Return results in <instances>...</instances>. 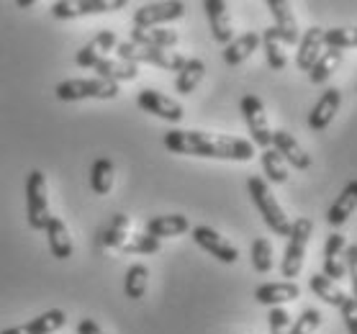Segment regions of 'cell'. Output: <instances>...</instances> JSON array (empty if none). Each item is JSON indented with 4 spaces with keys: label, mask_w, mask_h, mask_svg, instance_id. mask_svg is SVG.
Returning <instances> with one entry per match:
<instances>
[{
    "label": "cell",
    "mask_w": 357,
    "mask_h": 334,
    "mask_svg": "<svg viewBox=\"0 0 357 334\" xmlns=\"http://www.w3.org/2000/svg\"><path fill=\"white\" fill-rule=\"evenodd\" d=\"M203 10H206V18H208V26H211L213 41L219 44H231L234 41V26H231V16H229V6L224 0H206L203 3Z\"/></svg>",
    "instance_id": "obj_14"
},
{
    "label": "cell",
    "mask_w": 357,
    "mask_h": 334,
    "mask_svg": "<svg viewBox=\"0 0 357 334\" xmlns=\"http://www.w3.org/2000/svg\"><path fill=\"white\" fill-rule=\"evenodd\" d=\"M268 324H270V334H283V332H288L291 317H288V311H285L283 306H275V309H270V314H268Z\"/></svg>",
    "instance_id": "obj_39"
},
{
    "label": "cell",
    "mask_w": 357,
    "mask_h": 334,
    "mask_svg": "<svg viewBox=\"0 0 357 334\" xmlns=\"http://www.w3.org/2000/svg\"><path fill=\"white\" fill-rule=\"evenodd\" d=\"M344 265H347V275L352 283V298L357 301V245H349L344 250Z\"/></svg>",
    "instance_id": "obj_41"
},
{
    "label": "cell",
    "mask_w": 357,
    "mask_h": 334,
    "mask_svg": "<svg viewBox=\"0 0 357 334\" xmlns=\"http://www.w3.org/2000/svg\"><path fill=\"white\" fill-rule=\"evenodd\" d=\"M44 231H47L52 255H54L57 260H70L75 252V247H73V236H70V229H67L65 221L59 219V216H52Z\"/></svg>",
    "instance_id": "obj_22"
},
{
    "label": "cell",
    "mask_w": 357,
    "mask_h": 334,
    "mask_svg": "<svg viewBox=\"0 0 357 334\" xmlns=\"http://www.w3.org/2000/svg\"><path fill=\"white\" fill-rule=\"evenodd\" d=\"M301 296V288L296 280H283V283H262L257 291H255V298L257 303L262 306H270V309H275V306H283L288 301H296Z\"/></svg>",
    "instance_id": "obj_19"
},
{
    "label": "cell",
    "mask_w": 357,
    "mask_h": 334,
    "mask_svg": "<svg viewBox=\"0 0 357 334\" xmlns=\"http://www.w3.org/2000/svg\"><path fill=\"white\" fill-rule=\"evenodd\" d=\"M49 219L52 211H49L47 175L41 170H31L26 180V221L33 231H44Z\"/></svg>",
    "instance_id": "obj_5"
},
{
    "label": "cell",
    "mask_w": 357,
    "mask_h": 334,
    "mask_svg": "<svg viewBox=\"0 0 357 334\" xmlns=\"http://www.w3.org/2000/svg\"><path fill=\"white\" fill-rule=\"evenodd\" d=\"M119 93H121V88L116 82L100 80V77H96V80H62L54 88V96L59 100H114Z\"/></svg>",
    "instance_id": "obj_6"
},
{
    "label": "cell",
    "mask_w": 357,
    "mask_h": 334,
    "mask_svg": "<svg viewBox=\"0 0 357 334\" xmlns=\"http://www.w3.org/2000/svg\"><path fill=\"white\" fill-rule=\"evenodd\" d=\"M98 73V77L100 80H108V82H119L121 80H137V75H139V67L137 65H131V62H123V59H100L96 67H93Z\"/></svg>",
    "instance_id": "obj_26"
},
{
    "label": "cell",
    "mask_w": 357,
    "mask_h": 334,
    "mask_svg": "<svg viewBox=\"0 0 357 334\" xmlns=\"http://www.w3.org/2000/svg\"><path fill=\"white\" fill-rule=\"evenodd\" d=\"M311 231H314V221L309 216H298L291 224V234H288V245H285L283 262H280V273L283 278L293 280L301 275L303 260H306V247H309Z\"/></svg>",
    "instance_id": "obj_4"
},
{
    "label": "cell",
    "mask_w": 357,
    "mask_h": 334,
    "mask_svg": "<svg viewBox=\"0 0 357 334\" xmlns=\"http://www.w3.org/2000/svg\"><path fill=\"white\" fill-rule=\"evenodd\" d=\"M67 324V314L62 309H49L39 317H33L31 321H26V324H18V326H8V329H3L0 334H54L57 329Z\"/></svg>",
    "instance_id": "obj_16"
},
{
    "label": "cell",
    "mask_w": 357,
    "mask_h": 334,
    "mask_svg": "<svg viewBox=\"0 0 357 334\" xmlns=\"http://www.w3.org/2000/svg\"><path fill=\"white\" fill-rule=\"evenodd\" d=\"M260 41L265 44V59H268L270 70H285L288 57H285V52H283V41L278 39V33H275L273 26L265 29V33H262Z\"/></svg>",
    "instance_id": "obj_32"
},
{
    "label": "cell",
    "mask_w": 357,
    "mask_h": 334,
    "mask_svg": "<svg viewBox=\"0 0 357 334\" xmlns=\"http://www.w3.org/2000/svg\"><path fill=\"white\" fill-rule=\"evenodd\" d=\"M165 147L172 155L190 157H211V160H234V162H250L255 157V144L239 137H224V134H208V131H183L172 129L165 134Z\"/></svg>",
    "instance_id": "obj_1"
},
{
    "label": "cell",
    "mask_w": 357,
    "mask_h": 334,
    "mask_svg": "<svg viewBox=\"0 0 357 334\" xmlns=\"http://www.w3.org/2000/svg\"><path fill=\"white\" fill-rule=\"evenodd\" d=\"M137 106L142 108V111H146V114L157 116V119H165V121H170V123H180L183 116H185V111H183V106H180L178 100L167 98L165 93L152 90V88L139 90Z\"/></svg>",
    "instance_id": "obj_9"
},
{
    "label": "cell",
    "mask_w": 357,
    "mask_h": 334,
    "mask_svg": "<svg viewBox=\"0 0 357 334\" xmlns=\"http://www.w3.org/2000/svg\"><path fill=\"white\" fill-rule=\"evenodd\" d=\"M344 250H347V239L340 231H332L326 236L324 245V275L334 283H340L347 275V265H344Z\"/></svg>",
    "instance_id": "obj_15"
},
{
    "label": "cell",
    "mask_w": 357,
    "mask_h": 334,
    "mask_svg": "<svg viewBox=\"0 0 357 334\" xmlns=\"http://www.w3.org/2000/svg\"><path fill=\"white\" fill-rule=\"evenodd\" d=\"M77 334H106V332L98 326L96 319H80L77 321Z\"/></svg>",
    "instance_id": "obj_42"
},
{
    "label": "cell",
    "mask_w": 357,
    "mask_h": 334,
    "mask_svg": "<svg viewBox=\"0 0 357 334\" xmlns=\"http://www.w3.org/2000/svg\"><path fill=\"white\" fill-rule=\"evenodd\" d=\"M239 111H242V119L252 134V144L260 149H270V144H273V129H270L265 103L250 93V96H244L239 100Z\"/></svg>",
    "instance_id": "obj_7"
},
{
    "label": "cell",
    "mask_w": 357,
    "mask_h": 334,
    "mask_svg": "<svg viewBox=\"0 0 357 334\" xmlns=\"http://www.w3.org/2000/svg\"><path fill=\"white\" fill-rule=\"evenodd\" d=\"M321 324V311L319 309H306L296 319V324L288 329V334H314Z\"/></svg>",
    "instance_id": "obj_38"
},
{
    "label": "cell",
    "mask_w": 357,
    "mask_h": 334,
    "mask_svg": "<svg viewBox=\"0 0 357 334\" xmlns=\"http://www.w3.org/2000/svg\"><path fill=\"white\" fill-rule=\"evenodd\" d=\"M342 106V93L337 88H329L321 93V98L317 100V106L311 108L309 114V129L324 131L329 123L334 121V116Z\"/></svg>",
    "instance_id": "obj_18"
},
{
    "label": "cell",
    "mask_w": 357,
    "mask_h": 334,
    "mask_svg": "<svg viewBox=\"0 0 357 334\" xmlns=\"http://www.w3.org/2000/svg\"><path fill=\"white\" fill-rule=\"evenodd\" d=\"M326 50H352L357 47V29H329L324 31Z\"/></svg>",
    "instance_id": "obj_37"
},
{
    "label": "cell",
    "mask_w": 357,
    "mask_h": 334,
    "mask_svg": "<svg viewBox=\"0 0 357 334\" xmlns=\"http://www.w3.org/2000/svg\"><path fill=\"white\" fill-rule=\"evenodd\" d=\"M146 283H149V268L142 265V262L131 265V268L126 270V278H123V294H126V298H131V301L144 298Z\"/></svg>",
    "instance_id": "obj_30"
},
{
    "label": "cell",
    "mask_w": 357,
    "mask_h": 334,
    "mask_svg": "<svg viewBox=\"0 0 357 334\" xmlns=\"http://www.w3.org/2000/svg\"><path fill=\"white\" fill-rule=\"evenodd\" d=\"M114 178H116L114 162L108 157H98L96 162H93V167H90V188H93V193L96 196H108L111 188H114Z\"/></svg>",
    "instance_id": "obj_28"
},
{
    "label": "cell",
    "mask_w": 357,
    "mask_h": 334,
    "mask_svg": "<svg viewBox=\"0 0 357 334\" xmlns=\"http://www.w3.org/2000/svg\"><path fill=\"white\" fill-rule=\"evenodd\" d=\"M270 147L283 157V162H288L291 167H296V170H309L311 167V155L301 147L298 142H296V137L288 134L285 129L273 131V144H270Z\"/></svg>",
    "instance_id": "obj_13"
},
{
    "label": "cell",
    "mask_w": 357,
    "mask_h": 334,
    "mask_svg": "<svg viewBox=\"0 0 357 334\" xmlns=\"http://www.w3.org/2000/svg\"><path fill=\"white\" fill-rule=\"evenodd\" d=\"M75 16H96V13H114L126 8V0H80L73 3Z\"/></svg>",
    "instance_id": "obj_35"
},
{
    "label": "cell",
    "mask_w": 357,
    "mask_h": 334,
    "mask_svg": "<svg viewBox=\"0 0 357 334\" xmlns=\"http://www.w3.org/2000/svg\"><path fill=\"white\" fill-rule=\"evenodd\" d=\"M268 8L275 18V33L278 39L288 44V47H296L301 41V31H298V21H296V13L291 10V3L285 0H268Z\"/></svg>",
    "instance_id": "obj_12"
},
{
    "label": "cell",
    "mask_w": 357,
    "mask_h": 334,
    "mask_svg": "<svg viewBox=\"0 0 357 334\" xmlns=\"http://www.w3.org/2000/svg\"><path fill=\"white\" fill-rule=\"evenodd\" d=\"M183 13H185V3H178V0L146 3L134 10V29H160V26L183 18Z\"/></svg>",
    "instance_id": "obj_8"
},
{
    "label": "cell",
    "mask_w": 357,
    "mask_h": 334,
    "mask_svg": "<svg viewBox=\"0 0 357 334\" xmlns=\"http://www.w3.org/2000/svg\"><path fill=\"white\" fill-rule=\"evenodd\" d=\"M193 242L201 247V250H206L211 257H216L219 262H224V265H234V262L239 260V250L229 242L227 236H221L219 231L211 229V227H195L193 229Z\"/></svg>",
    "instance_id": "obj_10"
},
{
    "label": "cell",
    "mask_w": 357,
    "mask_h": 334,
    "mask_svg": "<svg viewBox=\"0 0 357 334\" xmlns=\"http://www.w3.org/2000/svg\"><path fill=\"white\" fill-rule=\"evenodd\" d=\"M342 65V52L340 50H324V54L317 59V65L309 70V80L314 85H324L334 73H337V67Z\"/></svg>",
    "instance_id": "obj_31"
},
{
    "label": "cell",
    "mask_w": 357,
    "mask_h": 334,
    "mask_svg": "<svg viewBox=\"0 0 357 334\" xmlns=\"http://www.w3.org/2000/svg\"><path fill=\"white\" fill-rule=\"evenodd\" d=\"M260 162H262V170H265V175H268L270 183H275V185H283L285 180H288V165L283 162V157L278 155L273 147L262 149Z\"/></svg>",
    "instance_id": "obj_33"
},
{
    "label": "cell",
    "mask_w": 357,
    "mask_h": 334,
    "mask_svg": "<svg viewBox=\"0 0 357 334\" xmlns=\"http://www.w3.org/2000/svg\"><path fill=\"white\" fill-rule=\"evenodd\" d=\"M160 247H162V242L155 239V236L131 234L129 239L123 242L121 252H126V255H155V252H160Z\"/></svg>",
    "instance_id": "obj_36"
},
{
    "label": "cell",
    "mask_w": 357,
    "mask_h": 334,
    "mask_svg": "<svg viewBox=\"0 0 357 334\" xmlns=\"http://www.w3.org/2000/svg\"><path fill=\"white\" fill-rule=\"evenodd\" d=\"M250 255H252V268H255V273L265 275V273L273 270V245H270L268 236H257L252 242Z\"/></svg>",
    "instance_id": "obj_34"
},
{
    "label": "cell",
    "mask_w": 357,
    "mask_h": 334,
    "mask_svg": "<svg viewBox=\"0 0 357 334\" xmlns=\"http://www.w3.org/2000/svg\"><path fill=\"white\" fill-rule=\"evenodd\" d=\"M247 190H250L252 204L257 206V211H260L262 221L268 224L270 231H273L275 236H288V234H291L293 221L285 216L283 206L278 204L275 196H273V190H270L268 183H265L260 175H252V178L247 180Z\"/></svg>",
    "instance_id": "obj_2"
},
{
    "label": "cell",
    "mask_w": 357,
    "mask_h": 334,
    "mask_svg": "<svg viewBox=\"0 0 357 334\" xmlns=\"http://www.w3.org/2000/svg\"><path fill=\"white\" fill-rule=\"evenodd\" d=\"M309 288L317 294V298H321V301L329 303V306H337V309H340L342 301L347 298V294H344L334 280H329L324 273H314V275L309 278Z\"/></svg>",
    "instance_id": "obj_29"
},
{
    "label": "cell",
    "mask_w": 357,
    "mask_h": 334,
    "mask_svg": "<svg viewBox=\"0 0 357 334\" xmlns=\"http://www.w3.org/2000/svg\"><path fill=\"white\" fill-rule=\"evenodd\" d=\"M324 29H319V26H311L309 31L301 36L298 41V52H296V65L298 70L303 73H309L311 67L317 65V59L324 54Z\"/></svg>",
    "instance_id": "obj_17"
},
{
    "label": "cell",
    "mask_w": 357,
    "mask_h": 334,
    "mask_svg": "<svg viewBox=\"0 0 357 334\" xmlns=\"http://www.w3.org/2000/svg\"><path fill=\"white\" fill-rule=\"evenodd\" d=\"M190 229V221L183 213H165V216H152L146 221V234L155 239H167V236H180Z\"/></svg>",
    "instance_id": "obj_21"
},
{
    "label": "cell",
    "mask_w": 357,
    "mask_h": 334,
    "mask_svg": "<svg viewBox=\"0 0 357 334\" xmlns=\"http://www.w3.org/2000/svg\"><path fill=\"white\" fill-rule=\"evenodd\" d=\"M357 208V178L349 180L347 185L342 188V193L337 196L332 206H329V211H326V221H329V227L332 229H340L347 224V219L355 213Z\"/></svg>",
    "instance_id": "obj_20"
},
{
    "label": "cell",
    "mask_w": 357,
    "mask_h": 334,
    "mask_svg": "<svg viewBox=\"0 0 357 334\" xmlns=\"http://www.w3.org/2000/svg\"><path fill=\"white\" fill-rule=\"evenodd\" d=\"M116 44H119L116 31H111V29L98 31L88 44H82L80 50H77V54H75V65L77 67H96L100 59H106L108 52L116 50Z\"/></svg>",
    "instance_id": "obj_11"
},
{
    "label": "cell",
    "mask_w": 357,
    "mask_h": 334,
    "mask_svg": "<svg viewBox=\"0 0 357 334\" xmlns=\"http://www.w3.org/2000/svg\"><path fill=\"white\" fill-rule=\"evenodd\" d=\"M129 227H131L129 216H126V213H116L106 227H100L96 231V245L98 247H116V250H121L123 242L129 239Z\"/></svg>",
    "instance_id": "obj_23"
},
{
    "label": "cell",
    "mask_w": 357,
    "mask_h": 334,
    "mask_svg": "<svg viewBox=\"0 0 357 334\" xmlns=\"http://www.w3.org/2000/svg\"><path fill=\"white\" fill-rule=\"evenodd\" d=\"M257 47H260V33H255V31L242 33V36H236L231 44L224 47V62H227L229 67L242 65L244 59H250L252 54L257 52Z\"/></svg>",
    "instance_id": "obj_25"
},
{
    "label": "cell",
    "mask_w": 357,
    "mask_h": 334,
    "mask_svg": "<svg viewBox=\"0 0 357 334\" xmlns=\"http://www.w3.org/2000/svg\"><path fill=\"white\" fill-rule=\"evenodd\" d=\"M203 75H206V62L203 59H185V65H183V70L178 73V77H175V90H178L180 96H190L198 85H201Z\"/></svg>",
    "instance_id": "obj_27"
},
{
    "label": "cell",
    "mask_w": 357,
    "mask_h": 334,
    "mask_svg": "<svg viewBox=\"0 0 357 334\" xmlns=\"http://www.w3.org/2000/svg\"><path fill=\"white\" fill-rule=\"evenodd\" d=\"M340 314L344 319V326H347L349 334H357V301L352 296H347L340 306Z\"/></svg>",
    "instance_id": "obj_40"
},
{
    "label": "cell",
    "mask_w": 357,
    "mask_h": 334,
    "mask_svg": "<svg viewBox=\"0 0 357 334\" xmlns=\"http://www.w3.org/2000/svg\"><path fill=\"white\" fill-rule=\"evenodd\" d=\"M116 54L123 62H131V65H155L160 70H167V73H180L183 65H185V57L178 54V52L170 50H152V47H139L134 41H119L116 44Z\"/></svg>",
    "instance_id": "obj_3"
},
{
    "label": "cell",
    "mask_w": 357,
    "mask_h": 334,
    "mask_svg": "<svg viewBox=\"0 0 357 334\" xmlns=\"http://www.w3.org/2000/svg\"><path fill=\"white\" fill-rule=\"evenodd\" d=\"M131 41L139 44V47H152V50H172V47H178V31H172V29H131Z\"/></svg>",
    "instance_id": "obj_24"
},
{
    "label": "cell",
    "mask_w": 357,
    "mask_h": 334,
    "mask_svg": "<svg viewBox=\"0 0 357 334\" xmlns=\"http://www.w3.org/2000/svg\"><path fill=\"white\" fill-rule=\"evenodd\" d=\"M18 8H33L36 6V0H16Z\"/></svg>",
    "instance_id": "obj_43"
}]
</instances>
